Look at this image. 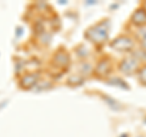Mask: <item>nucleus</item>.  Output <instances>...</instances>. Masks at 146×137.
I'll return each mask as SVG.
<instances>
[{
  "label": "nucleus",
  "instance_id": "obj_1",
  "mask_svg": "<svg viewBox=\"0 0 146 137\" xmlns=\"http://www.w3.org/2000/svg\"><path fill=\"white\" fill-rule=\"evenodd\" d=\"M133 21H134V24H145L146 22V12L144 10H138L134 13Z\"/></svg>",
  "mask_w": 146,
  "mask_h": 137
},
{
  "label": "nucleus",
  "instance_id": "obj_2",
  "mask_svg": "<svg viewBox=\"0 0 146 137\" xmlns=\"http://www.w3.org/2000/svg\"><path fill=\"white\" fill-rule=\"evenodd\" d=\"M140 79H141V81L146 83V67H144L143 70H141V72H140Z\"/></svg>",
  "mask_w": 146,
  "mask_h": 137
},
{
  "label": "nucleus",
  "instance_id": "obj_3",
  "mask_svg": "<svg viewBox=\"0 0 146 137\" xmlns=\"http://www.w3.org/2000/svg\"><path fill=\"white\" fill-rule=\"evenodd\" d=\"M144 44H145V45H146V34H145V36H144Z\"/></svg>",
  "mask_w": 146,
  "mask_h": 137
}]
</instances>
